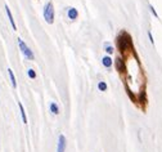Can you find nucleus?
Segmentation results:
<instances>
[{"instance_id": "1", "label": "nucleus", "mask_w": 162, "mask_h": 152, "mask_svg": "<svg viewBox=\"0 0 162 152\" xmlns=\"http://www.w3.org/2000/svg\"><path fill=\"white\" fill-rule=\"evenodd\" d=\"M116 44H117V49L120 50V53L124 55L128 54V52H130L133 48L131 39H130L129 34L125 32V31L120 32V35L117 36V40H116Z\"/></svg>"}, {"instance_id": "2", "label": "nucleus", "mask_w": 162, "mask_h": 152, "mask_svg": "<svg viewBox=\"0 0 162 152\" xmlns=\"http://www.w3.org/2000/svg\"><path fill=\"white\" fill-rule=\"evenodd\" d=\"M44 18H45V22L49 23V24H53L54 23V6H53V3L52 1H48L44 6Z\"/></svg>"}, {"instance_id": "3", "label": "nucleus", "mask_w": 162, "mask_h": 152, "mask_svg": "<svg viewBox=\"0 0 162 152\" xmlns=\"http://www.w3.org/2000/svg\"><path fill=\"white\" fill-rule=\"evenodd\" d=\"M18 47H19L21 52H22V54L24 55V57H26L27 59H30V61H34V59H35V54H34L32 49H31L29 45L24 43L21 37H18Z\"/></svg>"}, {"instance_id": "4", "label": "nucleus", "mask_w": 162, "mask_h": 152, "mask_svg": "<svg viewBox=\"0 0 162 152\" xmlns=\"http://www.w3.org/2000/svg\"><path fill=\"white\" fill-rule=\"evenodd\" d=\"M66 147H67V139L66 137L61 134L58 137V143H57V152H65L66 151Z\"/></svg>"}, {"instance_id": "5", "label": "nucleus", "mask_w": 162, "mask_h": 152, "mask_svg": "<svg viewBox=\"0 0 162 152\" xmlns=\"http://www.w3.org/2000/svg\"><path fill=\"white\" fill-rule=\"evenodd\" d=\"M113 63H115V61L112 59V57L111 55H103L102 57V65H103L105 68H112V66H113Z\"/></svg>"}, {"instance_id": "6", "label": "nucleus", "mask_w": 162, "mask_h": 152, "mask_svg": "<svg viewBox=\"0 0 162 152\" xmlns=\"http://www.w3.org/2000/svg\"><path fill=\"white\" fill-rule=\"evenodd\" d=\"M67 17H68L71 21H76L79 18V10L76 8H73V6H71V8L67 9Z\"/></svg>"}, {"instance_id": "7", "label": "nucleus", "mask_w": 162, "mask_h": 152, "mask_svg": "<svg viewBox=\"0 0 162 152\" xmlns=\"http://www.w3.org/2000/svg\"><path fill=\"white\" fill-rule=\"evenodd\" d=\"M113 65L116 66V68H117V71H118L120 73L125 71V63H124V61H122L121 57H117V58H116V61H115Z\"/></svg>"}, {"instance_id": "8", "label": "nucleus", "mask_w": 162, "mask_h": 152, "mask_svg": "<svg viewBox=\"0 0 162 152\" xmlns=\"http://www.w3.org/2000/svg\"><path fill=\"white\" fill-rule=\"evenodd\" d=\"M4 8H5V13H6V16H8V18H9V22H10V24H12V29L16 31V30H17V24H16V22H14V18H13L12 12H10V9H9V6H8V5H5Z\"/></svg>"}, {"instance_id": "9", "label": "nucleus", "mask_w": 162, "mask_h": 152, "mask_svg": "<svg viewBox=\"0 0 162 152\" xmlns=\"http://www.w3.org/2000/svg\"><path fill=\"white\" fill-rule=\"evenodd\" d=\"M49 111L52 112L53 115H59V106L55 103V102H50V104H49Z\"/></svg>"}, {"instance_id": "10", "label": "nucleus", "mask_w": 162, "mask_h": 152, "mask_svg": "<svg viewBox=\"0 0 162 152\" xmlns=\"http://www.w3.org/2000/svg\"><path fill=\"white\" fill-rule=\"evenodd\" d=\"M104 52H105V54L107 55H111L112 57V54L115 53V47L111 43H105L104 44Z\"/></svg>"}, {"instance_id": "11", "label": "nucleus", "mask_w": 162, "mask_h": 152, "mask_svg": "<svg viewBox=\"0 0 162 152\" xmlns=\"http://www.w3.org/2000/svg\"><path fill=\"white\" fill-rule=\"evenodd\" d=\"M8 75H9V79H10V84H12V86L16 89L17 88V79H16L14 72H13L12 68H8Z\"/></svg>"}, {"instance_id": "12", "label": "nucleus", "mask_w": 162, "mask_h": 152, "mask_svg": "<svg viewBox=\"0 0 162 152\" xmlns=\"http://www.w3.org/2000/svg\"><path fill=\"white\" fill-rule=\"evenodd\" d=\"M18 107H19V112H21V117H22V122L23 124H27V116H26V111H24V107L23 104L18 102Z\"/></svg>"}, {"instance_id": "13", "label": "nucleus", "mask_w": 162, "mask_h": 152, "mask_svg": "<svg viewBox=\"0 0 162 152\" xmlns=\"http://www.w3.org/2000/svg\"><path fill=\"white\" fill-rule=\"evenodd\" d=\"M98 89H99L100 91H105L108 89L107 83H105V81H99V83H98Z\"/></svg>"}, {"instance_id": "14", "label": "nucleus", "mask_w": 162, "mask_h": 152, "mask_svg": "<svg viewBox=\"0 0 162 152\" xmlns=\"http://www.w3.org/2000/svg\"><path fill=\"white\" fill-rule=\"evenodd\" d=\"M27 75H29L30 79H36V77H37V73H36V71H35L34 68H29V70H27Z\"/></svg>"}, {"instance_id": "15", "label": "nucleus", "mask_w": 162, "mask_h": 152, "mask_svg": "<svg viewBox=\"0 0 162 152\" xmlns=\"http://www.w3.org/2000/svg\"><path fill=\"white\" fill-rule=\"evenodd\" d=\"M149 10H151V13L156 17V18H158V14H157V12H156V9L153 8V5H149Z\"/></svg>"}, {"instance_id": "16", "label": "nucleus", "mask_w": 162, "mask_h": 152, "mask_svg": "<svg viewBox=\"0 0 162 152\" xmlns=\"http://www.w3.org/2000/svg\"><path fill=\"white\" fill-rule=\"evenodd\" d=\"M148 37H149L151 44H153V45H154V39H153V36H152V32H151V31H148Z\"/></svg>"}]
</instances>
